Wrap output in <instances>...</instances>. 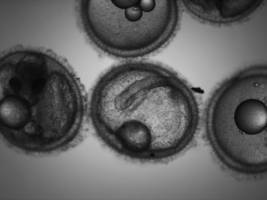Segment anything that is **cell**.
<instances>
[{
    "instance_id": "cell-1",
    "label": "cell",
    "mask_w": 267,
    "mask_h": 200,
    "mask_svg": "<svg viewBox=\"0 0 267 200\" xmlns=\"http://www.w3.org/2000/svg\"><path fill=\"white\" fill-rule=\"evenodd\" d=\"M233 119L235 127L241 134L251 136L258 134L266 128V106L259 99H246L236 106Z\"/></svg>"
},
{
    "instance_id": "cell-2",
    "label": "cell",
    "mask_w": 267,
    "mask_h": 200,
    "mask_svg": "<svg viewBox=\"0 0 267 200\" xmlns=\"http://www.w3.org/2000/svg\"><path fill=\"white\" fill-rule=\"evenodd\" d=\"M29 115L27 108L16 100L7 99L1 105V119L4 124L10 127H21L27 121Z\"/></svg>"
},
{
    "instance_id": "cell-3",
    "label": "cell",
    "mask_w": 267,
    "mask_h": 200,
    "mask_svg": "<svg viewBox=\"0 0 267 200\" xmlns=\"http://www.w3.org/2000/svg\"><path fill=\"white\" fill-rule=\"evenodd\" d=\"M242 7L238 1H213L211 12L218 20H227L240 15Z\"/></svg>"
},
{
    "instance_id": "cell-4",
    "label": "cell",
    "mask_w": 267,
    "mask_h": 200,
    "mask_svg": "<svg viewBox=\"0 0 267 200\" xmlns=\"http://www.w3.org/2000/svg\"><path fill=\"white\" fill-rule=\"evenodd\" d=\"M144 13L138 4L124 10L123 14L128 21L135 23L141 20Z\"/></svg>"
},
{
    "instance_id": "cell-5",
    "label": "cell",
    "mask_w": 267,
    "mask_h": 200,
    "mask_svg": "<svg viewBox=\"0 0 267 200\" xmlns=\"http://www.w3.org/2000/svg\"><path fill=\"white\" fill-rule=\"evenodd\" d=\"M138 0H112L111 2L117 8L125 10L135 5L138 4Z\"/></svg>"
},
{
    "instance_id": "cell-6",
    "label": "cell",
    "mask_w": 267,
    "mask_h": 200,
    "mask_svg": "<svg viewBox=\"0 0 267 200\" xmlns=\"http://www.w3.org/2000/svg\"><path fill=\"white\" fill-rule=\"evenodd\" d=\"M138 5L143 12L149 13L154 10L156 3L154 0H141L139 1Z\"/></svg>"
}]
</instances>
